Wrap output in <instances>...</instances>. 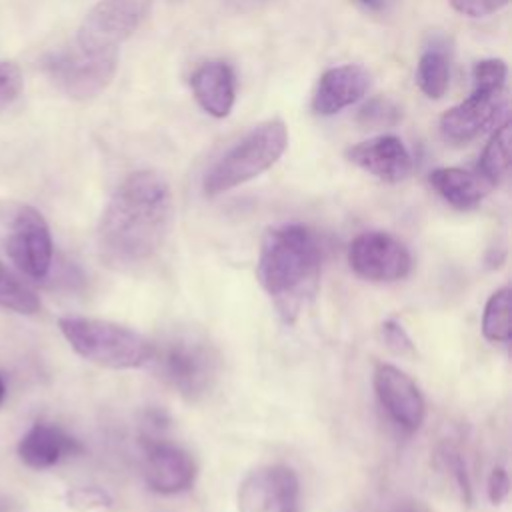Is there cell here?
<instances>
[{
  "instance_id": "24",
  "label": "cell",
  "mask_w": 512,
  "mask_h": 512,
  "mask_svg": "<svg viewBox=\"0 0 512 512\" xmlns=\"http://www.w3.org/2000/svg\"><path fill=\"white\" fill-rule=\"evenodd\" d=\"M64 504L74 512H94L110 508L112 496L100 486H74L66 490Z\"/></svg>"
},
{
  "instance_id": "1",
  "label": "cell",
  "mask_w": 512,
  "mask_h": 512,
  "mask_svg": "<svg viewBox=\"0 0 512 512\" xmlns=\"http://www.w3.org/2000/svg\"><path fill=\"white\" fill-rule=\"evenodd\" d=\"M174 202L168 180L156 170L128 174L110 196L96 230L100 260L114 270L146 264L164 244Z\"/></svg>"
},
{
  "instance_id": "22",
  "label": "cell",
  "mask_w": 512,
  "mask_h": 512,
  "mask_svg": "<svg viewBox=\"0 0 512 512\" xmlns=\"http://www.w3.org/2000/svg\"><path fill=\"white\" fill-rule=\"evenodd\" d=\"M0 308L18 312V314H36L40 310V298L36 292L14 276L0 262Z\"/></svg>"
},
{
  "instance_id": "21",
  "label": "cell",
  "mask_w": 512,
  "mask_h": 512,
  "mask_svg": "<svg viewBox=\"0 0 512 512\" xmlns=\"http://www.w3.org/2000/svg\"><path fill=\"white\" fill-rule=\"evenodd\" d=\"M482 334L490 342H508L512 338V290H496L482 312Z\"/></svg>"
},
{
  "instance_id": "16",
  "label": "cell",
  "mask_w": 512,
  "mask_h": 512,
  "mask_svg": "<svg viewBox=\"0 0 512 512\" xmlns=\"http://www.w3.org/2000/svg\"><path fill=\"white\" fill-rule=\"evenodd\" d=\"M18 458L32 470H46L82 452L80 442L64 428L50 422L32 424L16 446Z\"/></svg>"
},
{
  "instance_id": "6",
  "label": "cell",
  "mask_w": 512,
  "mask_h": 512,
  "mask_svg": "<svg viewBox=\"0 0 512 512\" xmlns=\"http://www.w3.org/2000/svg\"><path fill=\"white\" fill-rule=\"evenodd\" d=\"M2 246L16 270L30 280H44L54 258L50 226L44 216L28 206L18 204L8 208L0 226Z\"/></svg>"
},
{
  "instance_id": "14",
  "label": "cell",
  "mask_w": 512,
  "mask_h": 512,
  "mask_svg": "<svg viewBox=\"0 0 512 512\" xmlns=\"http://www.w3.org/2000/svg\"><path fill=\"white\" fill-rule=\"evenodd\" d=\"M348 162L382 182H402L412 172V156L394 134H378L346 150Z\"/></svg>"
},
{
  "instance_id": "29",
  "label": "cell",
  "mask_w": 512,
  "mask_h": 512,
  "mask_svg": "<svg viewBox=\"0 0 512 512\" xmlns=\"http://www.w3.org/2000/svg\"><path fill=\"white\" fill-rule=\"evenodd\" d=\"M452 8L468 18H484L508 4V0H450Z\"/></svg>"
},
{
  "instance_id": "26",
  "label": "cell",
  "mask_w": 512,
  "mask_h": 512,
  "mask_svg": "<svg viewBox=\"0 0 512 512\" xmlns=\"http://www.w3.org/2000/svg\"><path fill=\"white\" fill-rule=\"evenodd\" d=\"M508 76V66L500 58H486L474 64L472 80L474 86L480 88H492V90H504Z\"/></svg>"
},
{
  "instance_id": "27",
  "label": "cell",
  "mask_w": 512,
  "mask_h": 512,
  "mask_svg": "<svg viewBox=\"0 0 512 512\" xmlns=\"http://www.w3.org/2000/svg\"><path fill=\"white\" fill-rule=\"evenodd\" d=\"M380 336L384 346L394 352L396 356H410L414 354V344L412 338L408 336V332L404 330V326L392 318L384 320L380 324Z\"/></svg>"
},
{
  "instance_id": "13",
  "label": "cell",
  "mask_w": 512,
  "mask_h": 512,
  "mask_svg": "<svg viewBox=\"0 0 512 512\" xmlns=\"http://www.w3.org/2000/svg\"><path fill=\"white\" fill-rule=\"evenodd\" d=\"M198 468L190 452L168 440H150L144 448V480L156 494H180L192 488Z\"/></svg>"
},
{
  "instance_id": "20",
  "label": "cell",
  "mask_w": 512,
  "mask_h": 512,
  "mask_svg": "<svg viewBox=\"0 0 512 512\" xmlns=\"http://www.w3.org/2000/svg\"><path fill=\"white\" fill-rule=\"evenodd\" d=\"M418 88L428 98H442L450 84V58L446 50L434 46L422 52L416 68Z\"/></svg>"
},
{
  "instance_id": "17",
  "label": "cell",
  "mask_w": 512,
  "mask_h": 512,
  "mask_svg": "<svg viewBox=\"0 0 512 512\" xmlns=\"http://www.w3.org/2000/svg\"><path fill=\"white\" fill-rule=\"evenodd\" d=\"M190 88L204 112L226 118L236 102V76L226 62H204L190 76Z\"/></svg>"
},
{
  "instance_id": "11",
  "label": "cell",
  "mask_w": 512,
  "mask_h": 512,
  "mask_svg": "<svg viewBox=\"0 0 512 512\" xmlns=\"http://www.w3.org/2000/svg\"><path fill=\"white\" fill-rule=\"evenodd\" d=\"M504 90L474 86L470 96L448 108L438 122L440 134L450 144H468L484 132L504 110Z\"/></svg>"
},
{
  "instance_id": "4",
  "label": "cell",
  "mask_w": 512,
  "mask_h": 512,
  "mask_svg": "<svg viewBox=\"0 0 512 512\" xmlns=\"http://www.w3.org/2000/svg\"><path fill=\"white\" fill-rule=\"evenodd\" d=\"M148 366L178 396L198 400L216 384L220 356L204 334L196 330H174L160 342H154V354Z\"/></svg>"
},
{
  "instance_id": "25",
  "label": "cell",
  "mask_w": 512,
  "mask_h": 512,
  "mask_svg": "<svg viewBox=\"0 0 512 512\" xmlns=\"http://www.w3.org/2000/svg\"><path fill=\"white\" fill-rule=\"evenodd\" d=\"M438 458H440L442 468L450 474V480L456 486L462 502L470 504L472 502V486H470L466 464H464L460 452L452 446H442L440 452H438Z\"/></svg>"
},
{
  "instance_id": "32",
  "label": "cell",
  "mask_w": 512,
  "mask_h": 512,
  "mask_svg": "<svg viewBox=\"0 0 512 512\" xmlns=\"http://www.w3.org/2000/svg\"><path fill=\"white\" fill-rule=\"evenodd\" d=\"M356 2H360L362 6H366L370 10H380L384 6V0H356Z\"/></svg>"
},
{
  "instance_id": "19",
  "label": "cell",
  "mask_w": 512,
  "mask_h": 512,
  "mask_svg": "<svg viewBox=\"0 0 512 512\" xmlns=\"http://www.w3.org/2000/svg\"><path fill=\"white\" fill-rule=\"evenodd\" d=\"M510 142H512V124L506 118L490 136L488 144L482 150L478 160V174L494 188L498 186L510 170Z\"/></svg>"
},
{
  "instance_id": "15",
  "label": "cell",
  "mask_w": 512,
  "mask_h": 512,
  "mask_svg": "<svg viewBox=\"0 0 512 512\" xmlns=\"http://www.w3.org/2000/svg\"><path fill=\"white\" fill-rule=\"evenodd\" d=\"M370 72L360 64L328 68L312 94V110L318 116H334L364 98L370 88Z\"/></svg>"
},
{
  "instance_id": "12",
  "label": "cell",
  "mask_w": 512,
  "mask_h": 512,
  "mask_svg": "<svg viewBox=\"0 0 512 512\" xmlns=\"http://www.w3.org/2000/svg\"><path fill=\"white\" fill-rule=\"evenodd\" d=\"M374 390L380 406L400 428L414 432L426 416V402L416 382L392 364H380L374 372Z\"/></svg>"
},
{
  "instance_id": "18",
  "label": "cell",
  "mask_w": 512,
  "mask_h": 512,
  "mask_svg": "<svg viewBox=\"0 0 512 512\" xmlns=\"http://www.w3.org/2000/svg\"><path fill=\"white\" fill-rule=\"evenodd\" d=\"M428 182L440 198L458 210H470L478 206L492 190V186L478 172L456 166L432 170Z\"/></svg>"
},
{
  "instance_id": "5",
  "label": "cell",
  "mask_w": 512,
  "mask_h": 512,
  "mask_svg": "<svg viewBox=\"0 0 512 512\" xmlns=\"http://www.w3.org/2000/svg\"><path fill=\"white\" fill-rule=\"evenodd\" d=\"M288 146V128L280 118L260 122L228 148L204 174L202 190L218 196L270 170Z\"/></svg>"
},
{
  "instance_id": "31",
  "label": "cell",
  "mask_w": 512,
  "mask_h": 512,
  "mask_svg": "<svg viewBox=\"0 0 512 512\" xmlns=\"http://www.w3.org/2000/svg\"><path fill=\"white\" fill-rule=\"evenodd\" d=\"M394 512H426V508H422L418 502H410V504H400Z\"/></svg>"
},
{
  "instance_id": "2",
  "label": "cell",
  "mask_w": 512,
  "mask_h": 512,
  "mask_svg": "<svg viewBox=\"0 0 512 512\" xmlns=\"http://www.w3.org/2000/svg\"><path fill=\"white\" fill-rule=\"evenodd\" d=\"M322 252L302 224L268 228L260 242L256 278L284 322H294L318 290Z\"/></svg>"
},
{
  "instance_id": "23",
  "label": "cell",
  "mask_w": 512,
  "mask_h": 512,
  "mask_svg": "<svg viewBox=\"0 0 512 512\" xmlns=\"http://www.w3.org/2000/svg\"><path fill=\"white\" fill-rule=\"evenodd\" d=\"M402 120L400 106L386 98V96H374L356 114V122L362 128H390L396 126Z\"/></svg>"
},
{
  "instance_id": "28",
  "label": "cell",
  "mask_w": 512,
  "mask_h": 512,
  "mask_svg": "<svg viewBox=\"0 0 512 512\" xmlns=\"http://www.w3.org/2000/svg\"><path fill=\"white\" fill-rule=\"evenodd\" d=\"M22 84L20 68L12 62H0V110L20 96Z\"/></svg>"
},
{
  "instance_id": "30",
  "label": "cell",
  "mask_w": 512,
  "mask_h": 512,
  "mask_svg": "<svg viewBox=\"0 0 512 512\" xmlns=\"http://www.w3.org/2000/svg\"><path fill=\"white\" fill-rule=\"evenodd\" d=\"M508 492H510V478H508V472L502 468V466H496L490 476H488V482H486V494H488V500L498 506L502 504L506 498H508Z\"/></svg>"
},
{
  "instance_id": "10",
  "label": "cell",
  "mask_w": 512,
  "mask_h": 512,
  "mask_svg": "<svg viewBox=\"0 0 512 512\" xmlns=\"http://www.w3.org/2000/svg\"><path fill=\"white\" fill-rule=\"evenodd\" d=\"M300 482L284 464L258 466L244 476L236 502L240 512H298Z\"/></svg>"
},
{
  "instance_id": "8",
  "label": "cell",
  "mask_w": 512,
  "mask_h": 512,
  "mask_svg": "<svg viewBox=\"0 0 512 512\" xmlns=\"http://www.w3.org/2000/svg\"><path fill=\"white\" fill-rule=\"evenodd\" d=\"M142 18L138 0H98L84 16L76 44L84 52H118L120 44L134 34Z\"/></svg>"
},
{
  "instance_id": "33",
  "label": "cell",
  "mask_w": 512,
  "mask_h": 512,
  "mask_svg": "<svg viewBox=\"0 0 512 512\" xmlns=\"http://www.w3.org/2000/svg\"><path fill=\"white\" fill-rule=\"evenodd\" d=\"M4 398H6V380L0 374V404L4 402Z\"/></svg>"
},
{
  "instance_id": "9",
  "label": "cell",
  "mask_w": 512,
  "mask_h": 512,
  "mask_svg": "<svg viewBox=\"0 0 512 512\" xmlns=\"http://www.w3.org/2000/svg\"><path fill=\"white\" fill-rule=\"evenodd\" d=\"M348 264L356 276L368 282H396L410 274L412 256L392 234L368 230L350 242Z\"/></svg>"
},
{
  "instance_id": "3",
  "label": "cell",
  "mask_w": 512,
  "mask_h": 512,
  "mask_svg": "<svg viewBox=\"0 0 512 512\" xmlns=\"http://www.w3.org/2000/svg\"><path fill=\"white\" fill-rule=\"evenodd\" d=\"M58 328L80 358L102 368H144L150 364L154 354V340L112 320L62 316L58 318Z\"/></svg>"
},
{
  "instance_id": "7",
  "label": "cell",
  "mask_w": 512,
  "mask_h": 512,
  "mask_svg": "<svg viewBox=\"0 0 512 512\" xmlns=\"http://www.w3.org/2000/svg\"><path fill=\"white\" fill-rule=\"evenodd\" d=\"M118 52L92 54L78 46L52 52L44 58V70L60 92L74 100L98 96L114 78Z\"/></svg>"
}]
</instances>
